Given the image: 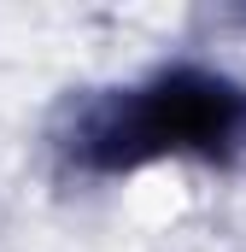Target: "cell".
<instances>
[{
	"label": "cell",
	"mask_w": 246,
	"mask_h": 252,
	"mask_svg": "<svg viewBox=\"0 0 246 252\" xmlns=\"http://www.w3.org/2000/svg\"><path fill=\"white\" fill-rule=\"evenodd\" d=\"M70 164L118 176L158 158H199L229 164L246 153V82L205 70V64H170L153 70L135 88H112L76 112L64 135Z\"/></svg>",
	"instance_id": "cell-1"
}]
</instances>
